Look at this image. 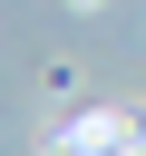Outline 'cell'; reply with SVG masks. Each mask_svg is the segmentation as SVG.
I'll list each match as a JSON object with an SVG mask.
<instances>
[{
  "label": "cell",
  "instance_id": "cell-1",
  "mask_svg": "<svg viewBox=\"0 0 146 156\" xmlns=\"http://www.w3.org/2000/svg\"><path fill=\"white\" fill-rule=\"evenodd\" d=\"M146 146V117H78L49 156H136Z\"/></svg>",
  "mask_w": 146,
  "mask_h": 156
}]
</instances>
